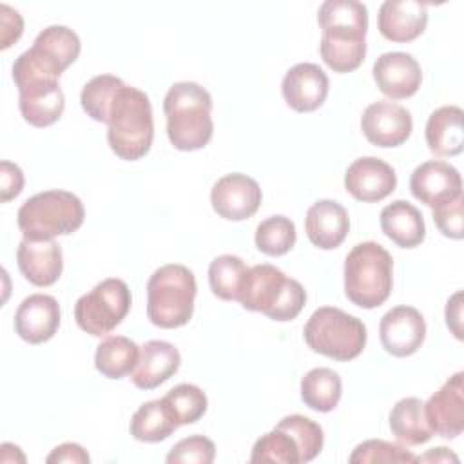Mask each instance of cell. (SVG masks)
I'll return each instance as SVG.
<instances>
[{"label": "cell", "mask_w": 464, "mask_h": 464, "mask_svg": "<svg viewBox=\"0 0 464 464\" xmlns=\"http://www.w3.org/2000/svg\"><path fill=\"white\" fill-rule=\"evenodd\" d=\"M410 190L415 199L435 208L462 194V178L453 165L430 160L411 172Z\"/></svg>", "instance_id": "cell-16"}, {"label": "cell", "mask_w": 464, "mask_h": 464, "mask_svg": "<svg viewBox=\"0 0 464 464\" xmlns=\"http://www.w3.org/2000/svg\"><path fill=\"white\" fill-rule=\"evenodd\" d=\"M426 460H435V462H450V460H453V462H459L457 455H453L448 448H433L426 455L417 457L415 462H426Z\"/></svg>", "instance_id": "cell-45"}, {"label": "cell", "mask_w": 464, "mask_h": 464, "mask_svg": "<svg viewBox=\"0 0 464 464\" xmlns=\"http://www.w3.org/2000/svg\"><path fill=\"white\" fill-rule=\"evenodd\" d=\"M317 22L324 40L337 44H366L368 9L357 0H326L319 5Z\"/></svg>", "instance_id": "cell-12"}, {"label": "cell", "mask_w": 464, "mask_h": 464, "mask_svg": "<svg viewBox=\"0 0 464 464\" xmlns=\"http://www.w3.org/2000/svg\"><path fill=\"white\" fill-rule=\"evenodd\" d=\"M462 208H464V198L462 194L448 203H442L433 208V221L437 228L451 239H462L464 227H462Z\"/></svg>", "instance_id": "cell-40"}, {"label": "cell", "mask_w": 464, "mask_h": 464, "mask_svg": "<svg viewBox=\"0 0 464 464\" xmlns=\"http://www.w3.org/2000/svg\"><path fill=\"white\" fill-rule=\"evenodd\" d=\"M154 138L152 105L149 96L130 85L118 89L107 114V141L111 150L127 161L143 158Z\"/></svg>", "instance_id": "cell-2"}, {"label": "cell", "mask_w": 464, "mask_h": 464, "mask_svg": "<svg viewBox=\"0 0 464 464\" xmlns=\"http://www.w3.org/2000/svg\"><path fill=\"white\" fill-rule=\"evenodd\" d=\"M372 72L379 91L392 100L413 96L422 82L419 62L411 54L401 51L381 54L375 60Z\"/></svg>", "instance_id": "cell-19"}, {"label": "cell", "mask_w": 464, "mask_h": 464, "mask_svg": "<svg viewBox=\"0 0 464 464\" xmlns=\"http://www.w3.org/2000/svg\"><path fill=\"white\" fill-rule=\"evenodd\" d=\"M462 118L464 112L457 105L435 109L426 121V143L437 156H457L462 152Z\"/></svg>", "instance_id": "cell-26"}, {"label": "cell", "mask_w": 464, "mask_h": 464, "mask_svg": "<svg viewBox=\"0 0 464 464\" xmlns=\"http://www.w3.org/2000/svg\"><path fill=\"white\" fill-rule=\"evenodd\" d=\"M140 359V346L125 335L105 337L94 355L96 370L109 379H121L136 368Z\"/></svg>", "instance_id": "cell-29"}, {"label": "cell", "mask_w": 464, "mask_h": 464, "mask_svg": "<svg viewBox=\"0 0 464 464\" xmlns=\"http://www.w3.org/2000/svg\"><path fill=\"white\" fill-rule=\"evenodd\" d=\"M167 136L178 150L203 149L214 132L212 96L196 82L174 83L163 100Z\"/></svg>", "instance_id": "cell-1"}, {"label": "cell", "mask_w": 464, "mask_h": 464, "mask_svg": "<svg viewBox=\"0 0 464 464\" xmlns=\"http://www.w3.org/2000/svg\"><path fill=\"white\" fill-rule=\"evenodd\" d=\"M350 230V218L346 208L334 199H319L304 218V232L310 243L321 250L337 248Z\"/></svg>", "instance_id": "cell-23"}, {"label": "cell", "mask_w": 464, "mask_h": 464, "mask_svg": "<svg viewBox=\"0 0 464 464\" xmlns=\"http://www.w3.org/2000/svg\"><path fill=\"white\" fill-rule=\"evenodd\" d=\"M239 303L274 321H292L301 314L306 292L299 281L285 276L277 266L261 263L248 268Z\"/></svg>", "instance_id": "cell-5"}, {"label": "cell", "mask_w": 464, "mask_h": 464, "mask_svg": "<svg viewBox=\"0 0 464 464\" xmlns=\"http://www.w3.org/2000/svg\"><path fill=\"white\" fill-rule=\"evenodd\" d=\"M179 364L181 355L172 343L152 339L140 348V359L130 373V381L141 390H154L169 381Z\"/></svg>", "instance_id": "cell-24"}, {"label": "cell", "mask_w": 464, "mask_h": 464, "mask_svg": "<svg viewBox=\"0 0 464 464\" xmlns=\"http://www.w3.org/2000/svg\"><path fill=\"white\" fill-rule=\"evenodd\" d=\"M350 464H372V462H415L417 457L401 444L370 439L355 446L350 455Z\"/></svg>", "instance_id": "cell-37"}, {"label": "cell", "mask_w": 464, "mask_h": 464, "mask_svg": "<svg viewBox=\"0 0 464 464\" xmlns=\"http://www.w3.org/2000/svg\"><path fill=\"white\" fill-rule=\"evenodd\" d=\"M130 301L127 283L118 277H107L91 292L78 297L74 304V319L83 332L102 337L111 334L127 317Z\"/></svg>", "instance_id": "cell-8"}, {"label": "cell", "mask_w": 464, "mask_h": 464, "mask_svg": "<svg viewBox=\"0 0 464 464\" xmlns=\"http://www.w3.org/2000/svg\"><path fill=\"white\" fill-rule=\"evenodd\" d=\"M361 129L366 140L377 147H399L410 138L413 121L406 107L379 100L364 109Z\"/></svg>", "instance_id": "cell-13"}, {"label": "cell", "mask_w": 464, "mask_h": 464, "mask_svg": "<svg viewBox=\"0 0 464 464\" xmlns=\"http://www.w3.org/2000/svg\"><path fill=\"white\" fill-rule=\"evenodd\" d=\"M308 348L335 361H352L366 346V326L361 319L335 306L317 308L303 328Z\"/></svg>", "instance_id": "cell-7"}, {"label": "cell", "mask_w": 464, "mask_h": 464, "mask_svg": "<svg viewBox=\"0 0 464 464\" xmlns=\"http://www.w3.org/2000/svg\"><path fill=\"white\" fill-rule=\"evenodd\" d=\"M60 326V304L53 295L33 294L14 314V332L29 344L49 341Z\"/></svg>", "instance_id": "cell-20"}, {"label": "cell", "mask_w": 464, "mask_h": 464, "mask_svg": "<svg viewBox=\"0 0 464 464\" xmlns=\"http://www.w3.org/2000/svg\"><path fill=\"white\" fill-rule=\"evenodd\" d=\"M49 464L53 462H74V464H87L91 460L89 453L74 442H63L60 446H56L45 459Z\"/></svg>", "instance_id": "cell-43"}, {"label": "cell", "mask_w": 464, "mask_h": 464, "mask_svg": "<svg viewBox=\"0 0 464 464\" xmlns=\"http://www.w3.org/2000/svg\"><path fill=\"white\" fill-rule=\"evenodd\" d=\"M248 266L245 261L232 254L218 256L208 265V283L216 297L223 301H239Z\"/></svg>", "instance_id": "cell-31"}, {"label": "cell", "mask_w": 464, "mask_h": 464, "mask_svg": "<svg viewBox=\"0 0 464 464\" xmlns=\"http://www.w3.org/2000/svg\"><path fill=\"white\" fill-rule=\"evenodd\" d=\"M165 401L172 408L179 424L198 422L205 415L208 406L205 392L199 386L188 382H181L170 388L165 395Z\"/></svg>", "instance_id": "cell-36"}, {"label": "cell", "mask_w": 464, "mask_h": 464, "mask_svg": "<svg viewBox=\"0 0 464 464\" xmlns=\"http://www.w3.org/2000/svg\"><path fill=\"white\" fill-rule=\"evenodd\" d=\"M82 49L78 34L67 25H49L40 31L33 45L20 58L34 65L36 71L60 78V74L78 58Z\"/></svg>", "instance_id": "cell-10"}, {"label": "cell", "mask_w": 464, "mask_h": 464, "mask_svg": "<svg viewBox=\"0 0 464 464\" xmlns=\"http://www.w3.org/2000/svg\"><path fill=\"white\" fill-rule=\"evenodd\" d=\"M379 335L381 344L388 353L393 357H408L424 343L426 323L417 308L401 304L381 317Z\"/></svg>", "instance_id": "cell-14"}, {"label": "cell", "mask_w": 464, "mask_h": 464, "mask_svg": "<svg viewBox=\"0 0 464 464\" xmlns=\"http://www.w3.org/2000/svg\"><path fill=\"white\" fill-rule=\"evenodd\" d=\"M250 462H276V464H297L299 448L290 433L281 428H274L272 431L261 435L250 455Z\"/></svg>", "instance_id": "cell-34"}, {"label": "cell", "mask_w": 464, "mask_h": 464, "mask_svg": "<svg viewBox=\"0 0 464 464\" xmlns=\"http://www.w3.org/2000/svg\"><path fill=\"white\" fill-rule=\"evenodd\" d=\"M341 393V377L330 368H314L301 379V399L315 411H332L339 404Z\"/></svg>", "instance_id": "cell-30"}, {"label": "cell", "mask_w": 464, "mask_h": 464, "mask_svg": "<svg viewBox=\"0 0 464 464\" xmlns=\"http://www.w3.org/2000/svg\"><path fill=\"white\" fill-rule=\"evenodd\" d=\"M13 80L20 92V112L29 125L44 129L60 120L65 107V98L58 78L13 72Z\"/></svg>", "instance_id": "cell-9"}, {"label": "cell", "mask_w": 464, "mask_h": 464, "mask_svg": "<svg viewBox=\"0 0 464 464\" xmlns=\"http://www.w3.org/2000/svg\"><path fill=\"white\" fill-rule=\"evenodd\" d=\"M295 245V225L286 216H270L256 228V246L266 256H283Z\"/></svg>", "instance_id": "cell-33"}, {"label": "cell", "mask_w": 464, "mask_h": 464, "mask_svg": "<svg viewBox=\"0 0 464 464\" xmlns=\"http://www.w3.org/2000/svg\"><path fill=\"white\" fill-rule=\"evenodd\" d=\"M330 82L326 72L310 62L290 67L283 78L281 92L288 107L297 112H312L319 109L328 96Z\"/></svg>", "instance_id": "cell-18"}, {"label": "cell", "mask_w": 464, "mask_h": 464, "mask_svg": "<svg viewBox=\"0 0 464 464\" xmlns=\"http://www.w3.org/2000/svg\"><path fill=\"white\" fill-rule=\"evenodd\" d=\"M196 277L185 265H163L147 283V317L160 328H179L194 312Z\"/></svg>", "instance_id": "cell-6"}, {"label": "cell", "mask_w": 464, "mask_h": 464, "mask_svg": "<svg viewBox=\"0 0 464 464\" xmlns=\"http://www.w3.org/2000/svg\"><path fill=\"white\" fill-rule=\"evenodd\" d=\"M24 188V172L16 163L4 160L0 163V201L7 203Z\"/></svg>", "instance_id": "cell-41"}, {"label": "cell", "mask_w": 464, "mask_h": 464, "mask_svg": "<svg viewBox=\"0 0 464 464\" xmlns=\"http://www.w3.org/2000/svg\"><path fill=\"white\" fill-rule=\"evenodd\" d=\"M0 18H2V44L0 49H7L14 44L24 31V20L18 11L11 9L5 4H0Z\"/></svg>", "instance_id": "cell-42"}, {"label": "cell", "mask_w": 464, "mask_h": 464, "mask_svg": "<svg viewBox=\"0 0 464 464\" xmlns=\"http://www.w3.org/2000/svg\"><path fill=\"white\" fill-rule=\"evenodd\" d=\"M381 228L386 237L402 248L420 245L426 236L420 210L404 199H395L381 210Z\"/></svg>", "instance_id": "cell-25"}, {"label": "cell", "mask_w": 464, "mask_h": 464, "mask_svg": "<svg viewBox=\"0 0 464 464\" xmlns=\"http://www.w3.org/2000/svg\"><path fill=\"white\" fill-rule=\"evenodd\" d=\"M390 430L397 440L408 446L428 442L433 431L426 420L424 402L417 397L401 399L390 411Z\"/></svg>", "instance_id": "cell-28"}, {"label": "cell", "mask_w": 464, "mask_h": 464, "mask_svg": "<svg viewBox=\"0 0 464 464\" xmlns=\"http://www.w3.org/2000/svg\"><path fill=\"white\" fill-rule=\"evenodd\" d=\"M181 424L172 408L161 399L143 402L130 419V435L141 442H160L172 435Z\"/></svg>", "instance_id": "cell-27"}, {"label": "cell", "mask_w": 464, "mask_h": 464, "mask_svg": "<svg viewBox=\"0 0 464 464\" xmlns=\"http://www.w3.org/2000/svg\"><path fill=\"white\" fill-rule=\"evenodd\" d=\"M462 292H455L446 304V324L457 339H462Z\"/></svg>", "instance_id": "cell-44"}, {"label": "cell", "mask_w": 464, "mask_h": 464, "mask_svg": "<svg viewBox=\"0 0 464 464\" xmlns=\"http://www.w3.org/2000/svg\"><path fill=\"white\" fill-rule=\"evenodd\" d=\"M428 25V5L419 0H386L379 7V33L397 44L419 38Z\"/></svg>", "instance_id": "cell-21"}, {"label": "cell", "mask_w": 464, "mask_h": 464, "mask_svg": "<svg viewBox=\"0 0 464 464\" xmlns=\"http://www.w3.org/2000/svg\"><path fill=\"white\" fill-rule=\"evenodd\" d=\"M82 199L69 190H44L22 203L16 214L24 239L49 241L67 236L83 225Z\"/></svg>", "instance_id": "cell-4"}, {"label": "cell", "mask_w": 464, "mask_h": 464, "mask_svg": "<svg viewBox=\"0 0 464 464\" xmlns=\"http://www.w3.org/2000/svg\"><path fill=\"white\" fill-rule=\"evenodd\" d=\"M263 194L257 181L246 174L232 172L219 178L210 190V203L214 212L228 221H243L252 218Z\"/></svg>", "instance_id": "cell-11"}, {"label": "cell", "mask_w": 464, "mask_h": 464, "mask_svg": "<svg viewBox=\"0 0 464 464\" xmlns=\"http://www.w3.org/2000/svg\"><path fill=\"white\" fill-rule=\"evenodd\" d=\"M426 420L433 433L455 439L464 430V373L451 375L428 402H424Z\"/></svg>", "instance_id": "cell-15"}, {"label": "cell", "mask_w": 464, "mask_h": 464, "mask_svg": "<svg viewBox=\"0 0 464 464\" xmlns=\"http://www.w3.org/2000/svg\"><path fill=\"white\" fill-rule=\"evenodd\" d=\"M397 187V176L384 160L364 156L353 160L344 174V188L355 199L375 203L388 198Z\"/></svg>", "instance_id": "cell-17"}, {"label": "cell", "mask_w": 464, "mask_h": 464, "mask_svg": "<svg viewBox=\"0 0 464 464\" xmlns=\"http://www.w3.org/2000/svg\"><path fill=\"white\" fill-rule=\"evenodd\" d=\"M123 80L114 74H98L92 80H89L80 94L82 109L91 116L94 121L107 123V114L111 109V103L118 92L120 87H123Z\"/></svg>", "instance_id": "cell-32"}, {"label": "cell", "mask_w": 464, "mask_h": 464, "mask_svg": "<svg viewBox=\"0 0 464 464\" xmlns=\"http://www.w3.org/2000/svg\"><path fill=\"white\" fill-rule=\"evenodd\" d=\"M393 259L390 252L375 243L355 245L344 259V294L361 308L381 306L392 294Z\"/></svg>", "instance_id": "cell-3"}, {"label": "cell", "mask_w": 464, "mask_h": 464, "mask_svg": "<svg viewBox=\"0 0 464 464\" xmlns=\"http://www.w3.org/2000/svg\"><path fill=\"white\" fill-rule=\"evenodd\" d=\"M319 53L323 62L335 72H350L355 71L364 56H366V44H337L321 38Z\"/></svg>", "instance_id": "cell-38"}, {"label": "cell", "mask_w": 464, "mask_h": 464, "mask_svg": "<svg viewBox=\"0 0 464 464\" xmlns=\"http://www.w3.org/2000/svg\"><path fill=\"white\" fill-rule=\"evenodd\" d=\"M276 426L294 437V440L297 442V448H299L301 462H310L321 453L323 442H324V433H323V428L315 420H312L304 415L294 413V415L283 417Z\"/></svg>", "instance_id": "cell-35"}, {"label": "cell", "mask_w": 464, "mask_h": 464, "mask_svg": "<svg viewBox=\"0 0 464 464\" xmlns=\"http://www.w3.org/2000/svg\"><path fill=\"white\" fill-rule=\"evenodd\" d=\"M216 457V446L214 442L205 435H190L187 439H181L178 444H174L167 455L169 464H210Z\"/></svg>", "instance_id": "cell-39"}, {"label": "cell", "mask_w": 464, "mask_h": 464, "mask_svg": "<svg viewBox=\"0 0 464 464\" xmlns=\"http://www.w3.org/2000/svg\"><path fill=\"white\" fill-rule=\"evenodd\" d=\"M16 263L22 276L34 286L54 285L63 270L62 248L54 239H22L16 250Z\"/></svg>", "instance_id": "cell-22"}]
</instances>
